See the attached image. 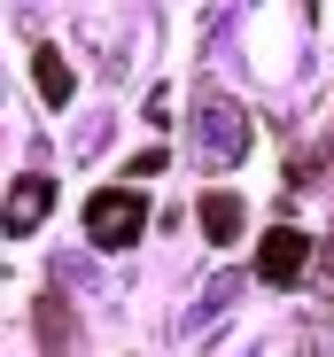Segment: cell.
Listing matches in <instances>:
<instances>
[{"label":"cell","instance_id":"cell-5","mask_svg":"<svg viewBox=\"0 0 334 357\" xmlns=\"http://www.w3.org/2000/svg\"><path fill=\"white\" fill-rule=\"evenodd\" d=\"M31 70H39V101H54V109H63V101L78 93L70 63H63V54H54V47H39V54H31Z\"/></svg>","mask_w":334,"mask_h":357},{"label":"cell","instance_id":"cell-1","mask_svg":"<svg viewBox=\"0 0 334 357\" xmlns=\"http://www.w3.org/2000/svg\"><path fill=\"white\" fill-rule=\"evenodd\" d=\"M202 171H234L249 155V109L226 101V93H195V148H187Z\"/></svg>","mask_w":334,"mask_h":357},{"label":"cell","instance_id":"cell-3","mask_svg":"<svg viewBox=\"0 0 334 357\" xmlns=\"http://www.w3.org/2000/svg\"><path fill=\"white\" fill-rule=\"evenodd\" d=\"M303 264H311V241H303L296 225H272L264 241H257V280H272V287L303 280Z\"/></svg>","mask_w":334,"mask_h":357},{"label":"cell","instance_id":"cell-4","mask_svg":"<svg viewBox=\"0 0 334 357\" xmlns=\"http://www.w3.org/2000/svg\"><path fill=\"white\" fill-rule=\"evenodd\" d=\"M47 210H54V187L31 171V178H16V187H8V202H0V233H39Z\"/></svg>","mask_w":334,"mask_h":357},{"label":"cell","instance_id":"cell-2","mask_svg":"<svg viewBox=\"0 0 334 357\" xmlns=\"http://www.w3.org/2000/svg\"><path fill=\"white\" fill-rule=\"evenodd\" d=\"M140 225H148L140 187H101V195L86 202V241H93V249H132Z\"/></svg>","mask_w":334,"mask_h":357},{"label":"cell","instance_id":"cell-6","mask_svg":"<svg viewBox=\"0 0 334 357\" xmlns=\"http://www.w3.org/2000/svg\"><path fill=\"white\" fill-rule=\"evenodd\" d=\"M202 233H210L218 249L241 241V195H202Z\"/></svg>","mask_w":334,"mask_h":357}]
</instances>
